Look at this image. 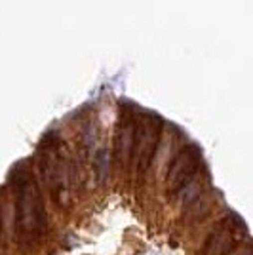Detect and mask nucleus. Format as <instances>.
Masks as SVG:
<instances>
[{"label":"nucleus","mask_w":253,"mask_h":255,"mask_svg":"<svg viewBox=\"0 0 253 255\" xmlns=\"http://www.w3.org/2000/svg\"><path fill=\"white\" fill-rule=\"evenodd\" d=\"M244 233V225L236 217H229L217 225L211 234L208 236V242L204 248V255H229L240 244V236Z\"/></svg>","instance_id":"nucleus-4"},{"label":"nucleus","mask_w":253,"mask_h":255,"mask_svg":"<svg viewBox=\"0 0 253 255\" xmlns=\"http://www.w3.org/2000/svg\"><path fill=\"white\" fill-rule=\"evenodd\" d=\"M200 166V152L196 147H185L181 149L175 158L171 160L168 170V189L171 192L183 191L187 185L192 183V177L196 175Z\"/></svg>","instance_id":"nucleus-2"},{"label":"nucleus","mask_w":253,"mask_h":255,"mask_svg":"<svg viewBox=\"0 0 253 255\" xmlns=\"http://www.w3.org/2000/svg\"><path fill=\"white\" fill-rule=\"evenodd\" d=\"M15 231L21 242H32L46 231V212L36 181L27 170L15 173Z\"/></svg>","instance_id":"nucleus-1"},{"label":"nucleus","mask_w":253,"mask_h":255,"mask_svg":"<svg viewBox=\"0 0 253 255\" xmlns=\"http://www.w3.org/2000/svg\"><path fill=\"white\" fill-rule=\"evenodd\" d=\"M42 173L53 189V194L59 198V202L65 204V196L69 194V170L65 160L57 152L46 149L42 156Z\"/></svg>","instance_id":"nucleus-5"},{"label":"nucleus","mask_w":253,"mask_h":255,"mask_svg":"<svg viewBox=\"0 0 253 255\" xmlns=\"http://www.w3.org/2000/svg\"><path fill=\"white\" fill-rule=\"evenodd\" d=\"M160 137V120L156 117H148L145 122H141L135 128V137H133V158L137 162L139 170L145 171L150 166V160L156 152Z\"/></svg>","instance_id":"nucleus-3"},{"label":"nucleus","mask_w":253,"mask_h":255,"mask_svg":"<svg viewBox=\"0 0 253 255\" xmlns=\"http://www.w3.org/2000/svg\"><path fill=\"white\" fill-rule=\"evenodd\" d=\"M133 137H135V128L133 124H124L120 129V135H118V154L120 160L126 162L131 156V150H133Z\"/></svg>","instance_id":"nucleus-6"},{"label":"nucleus","mask_w":253,"mask_h":255,"mask_svg":"<svg viewBox=\"0 0 253 255\" xmlns=\"http://www.w3.org/2000/svg\"><path fill=\"white\" fill-rule=\"evenodd\" d=\"M107 171H109V156H107V150H99L97 152V177L99 181H105Z\"/></svg>","instance_id":"nucleus-7"}]
</instances>
